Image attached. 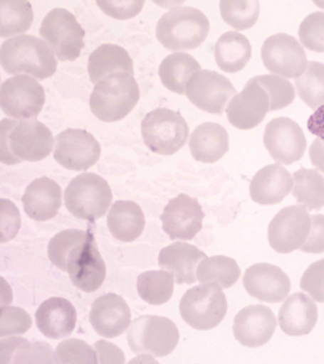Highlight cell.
Wrapping results in <instances>:
<instances>
[{"mask_svg": "<svg viewBox=\"0 0 324 364\" xmlns=\"http://www.w3.org/2000/svg\"><path fill=\"white\" fill-rule=\"evenodd\" d=\"M53 133L36 119H9L0 124V161L4 164L43 160L53 151Z\"/></svg>", "mask_w": 324, "mask_h": 364, "instance_id": "6da1fadb", "label": "cell"}, {"mask_svg": "<svg viewBox=\"0 0 324 364\" xmlns=\"http://www.w3.org/2000/svg\"><path fill=\"white\" fill-rule=\"evenodd\" d=\"M0 63L9 75L26 73L37 80L53 77L58 66L55 53L46 41L31 35L5 41L0 48Z\"/></svg>", "mask_w": 324, "mask_h": 364, "instance_id": "7a4b0ae2", "label": "cell"}, {"mask_svg": "<svg viewBox=\"0 0 324 364\" xmlns=\"http://www.w3.org/2000/svg\"><path fill=\"white\" fill-rule=\"evenodd\" d=\"M210 31V22L194 7H176L161 16L157 25V38L170 51L201 47Z\"/></svg>", "mask_w": 324, "mask_h": 364, "instance_id": "3957f363", "label": "cell"}, {"mask_svg": "<svg viewBox=\"0 0 324 364\" xmlns=\"http://www.w3.org/2000/svg\"><path fill=\"white\" fill-rule=\"evenodd\" d=\"M139 87L133 75H108L90 94V112L102 122H117L127 117L139 101Z\"/></svg>", "mask_w": 324, "mask_h": 364, "instance_id": "277c9868", "label": "cell"}, {"mask_svg": "<svg viewBox=\"0 0 324 364\" xmlns=\"http://www.w3.org/2000/svg\"><path fill=\"white\" fill-rule=\"evenodd\" d=\"M65 206L78 219L95 223L108 212L113 192L105 178L92 173L72 179L65 190Z\"/></svg>", "mask_w": 324, "mask_h": 364, "instance_id": "5b68a950", "label": "cell"}, {"mask_svg": "<svg viewBox=\"0 0 324 364\" xmlns=\"http://www.w3.org/2000/svg\"><path fill=\"white\" fill-rule=\"evenodd\" d=\"M227 299L216 284L190 288L179 302L183 321L196 330L209 331L221 323L227 314Z\"/></svg>", "mask_w": 324, "mask_h": 364, "instance_id": "8992f818", "label": "cell"}, {"mask_svg": "<svg viewBox=\"0 0 324 364\" xmlns=\"http://www.w3.org/2000/svg\"><path fill=\"white\" fill-rule=\"evenodd\" d=\"M142 134L150 151L159 155H173L188 140L189 125L179 112L155 109L142 119Z\"/></svg>", "mask_w": 324, "mask_h": 364, "instance_id": "52a82bcc", "label": "cell"}, {"mask_svg": "<svg viewBox=\"0 0 324 364\" xmlns=\"http://www.w3.org/2000/svg\"><path fill=\"white\" fill-rule=\"evenodd\" d=\"M127 338L133 353L164 358L176 348L179 333L169 318L147 315L136 318L131 323Z\"/></svg>", "mask_w": 324, "mask_h": 364, "instance_id": "ba28073f", "label": "cell"}, {"mask_svg": "<svg viewBox=\"0 0 324 364\" xmlns=\"http://www.w3.org/2000/svg\"><path fill=\"white\" fill-rule=\"evenodd\" d=\"M40 35L62 62H73L85 47V31L75 16L65 9L50 11L42 21Z\"/></svg>", "mask_w": 324, "mask_h": 364, "instance_id": "9c48e42d", "label": "cell"}, {"mask_svg": "<svg viewBox=\"0 0 324 364\" xmlns=\"http://www.w3.org/2000/svg\"><path fill=\"white\" fill-rule=\"evenodd\" d=\"M46 93L40 82L29 75H19L0 87V107L4 114L18 121L34 119L43 109Z\"/></svg>", "mask_w": 324, "mask_h": 364, "instance_id": "30bf717a", "label": "cell"}, {"mask_svg": "<svg viewBox=\"0 0 324 364\" xmlns=\"http://www.w3.org/2000/svg\"><path fill=\"white\" fill-rule=\"evenodd\" d=\"M262 60L268 72L286 79H298L308 68L303 46L291 35H272L262 46Z\"/></svg>", "mask_w": 324, "mask_h": 364, "instance_id": "8fae6325", "label": "cell"}, {"mask_svg": "<svg viewBox=\"0 0 324 364\" xmlns=\"http://www.w3.org/2000/svg\"><path fill=\"white\" fill-rule=\"evenodd\" d=\"M312 219L303 206L285 207L276 214L268 225V243L278 253L300 250L308 237Z\"/></svg>", "mask_w": 324, "mask_h": 364, "instance_id": "7c38bea8", "label": "cell"}, {"mask_svg": "<svg viewBox=\"0 0 324 364\" xmlns=\"http://www.w3.org/2000/svg\"><path fill=\"white\" fill-rule=\"evenodd\" d=\"M66 272L72 284L85 293H93L105 282L107 269L96 245L94 235L88 230L86 241L78 245L68 256Z\"/></svg>", "mask_w": 324, "mask_h": 364, "instance_id": "4fadbf2b", "label": "cell"}, {"mask_svg": "<svg viewBox=\"0 0 324 364\" xmlns=\"http://www.w3.org/2000/svg\"><path fill=\"white\" fill-rule=\"evenodd\" d=\"M100 155L99 141L87 131L68 129L56 136L53 159L66 169L85 171L99 161Z\"/></svg>", "mask_w": 324, "mask_h": 364, "instance_id": "5bb4252c", "label": "cell"}, {"mask_svg": "<svg viewBox=\"0 0 324 364\" xmlns=\"http://www.w3.org/2000/svg\"><path fill=\"white\" fill-rule=\"evenodd\" d=\"M263 141L271 158L283 164H292L301 160L307 147L303 129L299 124L286 117L268 122Z\"/></svg>", "mask_w": 324, "mask_h": 364, "instance_id": "9a60e30c", "label": "cell"}, {"mask_svg": "<svg viewBox=\"0 0 324 364\" xmlns=\"http://www.w3.org/2000/svg\"><path fill=\"white\" fill-rule=\"evenodd\" d=\"M185 94L190 102L203 112L221 114L236 90L225 75L203 70L190 79Z\"/></svg>", "mask_w": 324, "mask_h": 364, "instance_id": "2e32d148", "label": "cell"}, {"mask_svg": "<svg viewBox=\"0 0 324 364\" xmlns=\"http://www.w3.org/2000/svg\"><path fill=\"white\" fill-rule=\"evenodd\" d=\"M204 216L197 199L181 193L164 207L162 229L173 241H192L203 228Z\"/></svg>", "mask_w": 324, "mask_h": 364, "instance_id": "e0dca14e", "label": "cell"}, {"mask_svg": "<svg viewBox=\"0 0 324 364\" xmlns=\"http://www.w3.org/2000/svg\"><path fill=\"white\" fill-rule=\"evenodd\" d=\"M270 112V100L261 85L251 77L244 90L231 100L226 114L229 123L239 130L258 127Z\"/></svg>", "mask_w": 324, "mask_h": 364, "instance_id": "ac0fdd59", "label": "cell"}, {"mask_svg": "<svg viewBox=\"0 0 324 364\" xmlns=\"http://www.w3.org/2000/svg\"><path fill=\"white\" fill-rule=\"evenodd\" d=\"M244 286L250 296L262 302H283L291 291V280L278 266L261 262L244 272Z\"/></svg>", "mask_w": 324, "mask_h": 364, "instance_id": "d6986e66", "label": "cell"}, {"mask_svg": "<svg viewBox=\"0 0 324 364\" xmlns=\"http://www.w3.org/2000/svg\"><path fill=\"white\" fill-rule=\"evenodd\" d=\"M276 327L277 319L271 309L256 304L246 306L235 316L233 331L241 345L255 348L271 340Z\"/></svg>", "mask_w": 324, "mask_h": 364, "instance_id": "ffe728a7", "label": "cell"}, {"mask_svg": "<svg viewBox=\"0 0 324 364\" xmlns=\"http://www.w3.org/2000/svg\"><path fill=\"white\" fill-rule=\"evenodd\" d=\"M90 321L96 333L108 339L122 336L132 323L125 299L111 293L93 303Z\"/></svg>", "mask_w": 324, "mask_h": 364, "instance_id": "44dd1931", "label": "cell"}, {"mask_svg": "<svg viewBox=\"0 0 324 364\" xmlns=\"http://www.w3.org/2000/svg\"><path fill=\"white\" fill-rule=\"evenodd\" d=\"M37 328L46 338L63 339L71 336L77 325V310L68 299L51 297L37 309Z\"/></svg>", "mask_w": 324, "mask_h": 364, "instance_id": "7402d4cb", "label": "cell"}, {"mask_svg": "<svg viewBox=\"0 0 324 364\" xmlns=\"http://www.w3.org/2000/svg\"><path fill=\"white\" fill-rule=\"evenodd\" d=\"M293 184L291 173L283 166L268 164L251 179L250 197L259 205L279 204L290 195Z\"/></svg>", "mask_w": 324, "mask_h": 364, "instance_id": "603a6c76", "label": "cell"}, {"mask_svg": "<svg viewBox=\"0 0 324 364\" xmlns=\"http://www.w3.org/2000/svg\"><path fill=\"white\" fill-rule=\"evenodd\" d=\"M22 204L31 219L48 221L57 215L62 206V188L48 177L35 179L26 188Z\"/></svg>", "mask_w": 324, "mask_h": 364, "instance_id": "cb8c5ba5", "label": "cell"}, {"mask_svg": "<svg viewBox=\"0 0 324 364\" xmlns=\"http://www.w3.org/2000/svg\"><path fill=\"white\" fill-rule=\"evenodd\" d=\"M316 303L303 293H296L283 303L278 321L281 331L287 336H307L318 323Z\"/></svg>", "mask_w": 324, "mask_h": 364, "instance_id": "d4e9b609", "label": "cell"}, {"mask_svg": "<svg viewBox=\"0 0 324 364\" xmlns=\"http://www.w3.org/2000/svg\"><path fill=\"white\" fill-rule=\"evenodd\" d=\"M207 258L205 253L192 244L176 242L159 253V266L174 275L177 284H192L197 280L196 269Z\"/></svg>", "mask_w": 324, "mask_h": 364, "instance_id": "484cf974", "label": "cell"}, {"mask_svg": "<svg viewBox=\"0 0 324 364\" xmlns=\"http://www.w3.org/2000/svg\"><path fill=\"white\" fill-rule=\"evenodd\" d=\"M189 147L192 158L203 164H214L229 149V133L220 124H201L190 136Z\"/></svg>", "mask_w": 324, "mask_h": 364, "instance_id": "4316f807", "label": "cell"}, {"mask_svg": "<svg viewBox=\"0 0 324 364\" xmlns=\"http://www.w3.org/2000/svg\"><path fill=\"white\" fill-rule=\"evenodd\" d=\"M88 75L93 84H99L108 75L127 73L133 75V60L127 50L116 44H102L88 58Z\"/></svg>", "mask_w": 324, "mask_h": 364, "instance_id": "83f0119b", "label": "cell"}, {"mask_svg": "<svg viewBox=\"0 0 324 364\" xmlns=\"http://www.w3.org/2000/svg\"><path fill=\"white\" fill-rule=\"evenodd\" d=\"M109 232L120 242H133L145 228V215L136 203L118 200L111 206L107 218Z\"/></svg>", "mask_w": 324, "mask_h": 364, "instance_id": "f1b7e54d", "label": "cell"}, {"mask_svg": "<svg viewBox=\"0 0 324 364\" xmlns=\"http://www.w3.org/2000/svg\"><path fill=\"white\" fill-rule=\"evenodd\" d=\"M251 44L244 35L238 31H227L216 41L214 57L220 70L236 73L244 70L251 58Z\"/></svg>", "mask_w": 324, "mask_h": 364, "instance_id": "f546056e", "label": "cell"}, {"mask_svg": "<svg viewBox=\"0 0 324 364\" xmlns=\"http://www.w3.org/2000/svg\"><path fill=\"white\" fill-rule=\"evenodd\" d=\"M201 71V64L194 57L188 53H176L162 60L159 75L167 90L184 95L190 79Z\"/></svg>", "mask_w": 324, "mask_h": 364, "instance_id": "4dcf8cb0", "label": "cell"}, {"mask_svg": "<svg viewBox=\"0 0 324 364\" xmlns=\"http://www.w3.org/2000/svg\"><path fill=\"white\" fill-rule=\"evenodd\" d=\"M1 363H55V353L49 343H29L23 338L1 340Z\"/></svg>", "mask_w": 324, "mask_h": 364, "instance_id": "1f68e13d", "label": "cell"}, {"mask_svg": "<svg viewBox=\"0 0 324 364\" xmlns=\"http://www.w3.org/2000/svg\"><path fill=\"white\" fill-rule=\"evenodd\" d=\"M197 280L202 284H216L221 289L231 288L241 275L238 262L226 256L204 258L197 267Z\"/></svg>", "mask_w": 324, "mask_h": 364, "instance_id": "d6a6232c", "label": "cell"}, {"mask_svg": "<svg viewBox=\"0 0 324 364\" xmlns=\"http://www.w3.org/2000/svg\"><path fill=\"white\" fill-rule=\"evenodd\" d=\"M292 195L296 203L309 210H320L324 207V177L318 170L300 168L293 175Z\"/></svg>", "mask_w": 324, "mask_h": 364, "instance_id": "836d02e7", "label": "cell"}, {"mask_svg": "<svg viewBox=\"0 0 324 364\" xmlns=\"http://www.w3.org/2000/svg\"><path fill=\"white\" fill-rule=\"evenodd\" d=\"M174 280V275L164 269L144 272L137 279L139 296L152 306L164 304L173 296Z\"/></svg>", "mask_w": 324, "mask_h": 364, "instance_id": "e575fe53", "label": "cell"}, {"mask_svg": "<svg viewBox=\"0 0 324 364\" xmlns=\"http://www.w3.org/2000/svg\"><path fill=\"white\" fill-rule=\"evenodd\" d=\"M34 20L31 4L26 0L0 1V36L9 38L31 28Z\"/></svg>", "mask_w": 324, "mask_h": 364, "instance_id": "d590c367", "label": "cell"}, {"mask_svg": "<svg viewBox=\"0 0 324 364\" xmlns=\"http://www.w3.org/2000/svg\"><path fill=\"white\" fill-rule=\"evenodd\" d=\"M296 86L300 99L309 108H320L324 105V64L309 62L305 73L296 79Z\"/></svg>", "mask_w": 324, "mask_h": 364, "instance_id": "8d00e7d4", "label": "cell"}, {"mask_svg": "<svg viewBox=\"0 0 324 364\" xmlns=\"http://www.w3.org/2000/svg\"><path fill=\"white\" fill-rule=\"evenodd\" d=\"M258 1L241 0V1H220L222 20L236 31H246L253 27L259 16Z\"/></svg>", "mask_w": 324, "mask_h": 364, "instance_id": "74e56055", "label": "cell"}, {"mask_svg": "<svg viewBox=\"0 0 324 364\" xmlns=\"http://www.w3.org/2000/svg\"><path fill=\"white\" fill-rule=\"evenodd\" d=\"M88 232L68 229L55 235L48 245V256L56 267L66 272L70 253L83 242L86 241Z\"/></svg>", "mask_w": 324, "mask_h": 364, "instance_id": "f35d334b", "label": "cell"}, {"mask_svg": "<svg viewBox=\"0 0 324 364\" xmlns=\"http://www.w3.org/2000/svg\"><path fill=\"white\" fill-rule=\"evenodd\" d=\"M254 77L268 94L270 112L286 108L296 99L293 85L285 77L276 75H257Z\"/></svg>", "mask_w": 324, "mask_h": 364, "instance_id": "ab89813d", "label": "cell"}, {"mask_svg": "<svg viewBox=\"0 0 324 364\" xmlns=\"http://www.w3.org/2000/svg\"><path fill=\"white\" fill-rule=\"evenodd\" d=\"M55 363L61 364H96L99 358L95 349L83 340H64L55 350Z\"/></svg>", "mask_w": 324, "mask_h": 364, "instance_id": "60d3db41", "label": "cell"}, {"mask_svg": "<svg viewBox=\"0 0 324 364\" xmlns=\"http://www.w3.org/2000/svg\"><path fill=\"white\" fill-rule=\"evenodd\" d=\"M299 40L303 47L324 53V13L315 12L305 16L299 28Z\"/></svg>", "mask_w": 324, "mask_h": 364, "instance_id": "b9f144b4", "label": "cell"}, {"mask_svg": "<svg viewBox=\"0 0 324 364\" xmlns=\"http://www.w3.org/2000/svg\"><path fill=\"white\" fill-rule=\"evenodd\" d=\"M31 317L23 309L1 306L0 309V336L23 334L31 327Z\"/></svg>", "mask_w": 324, "mask_h": 364, "instance_id": "7bdbcfd3", "label": "cell"}, {"mask_svg": "<svg viewBox=\"0 0 324 364\" xmlns=\"http://www.w3.org/2000/svg\"><path fill=\"white\" fill-rule=\"evenodd\" d=\"M324 259L313 262L305 269L300 281V287L309 294L316 302L324 303Z\"/></svg>", "mask_w": 324, "mask_h": 364, "instance_id": "ee69618b", "label": "cell"}, {"mask_svg": "<svg viewBox=\"0 0 324 364\" xmlns=\"http://www.w3.org/2000/svg\"><path fill=\"white\" fill-rule=\"evenodd\" d=\"M0 206H1V243L11 241L16 237L20 229V213L16 205L6 200L1 199L0 200Z\"/></svg>", "mask_w": 324, "mask_h": 364, "instance_id": "f6af8a7d", "label": "cell"}, {"mask_svg": "<svg viewBox=\"0 0 324 364\" xmlns=\"http://www.w3.org/2000/svg\"><path fill=\"white\" fill-rule=\"evenodd\" d=\"M102 12L114 19L127 20L135 18L144 7V1H98Z\"/></svg>", "mask_w": 324, "mask_h": 364, "instance_id": "bcb514c9", "label": "cell"}, {"mask_svg": "<svg viewBox=\"0 0 324 364\" xmlns=\"http://www.w3.org/2000/svg\"><path fill=\"white\" fill-rule=\"evenodd\" d=\"M312 227L308 237L305 244L300 247V250L305 253L324 252V215L315 214L310 215Z\"/></svg>", "mask_w": 324, "mask_h": 364, "instance_id": "7dc6e473", "label": "cell"}, {"mask_svg": "<svg viewBox=\"0 0 324 364\" xmlns=\"http://www.w3.org/2000/svg\"><path fill=\"white\" fill-rule=\"evenodd\" d=\"M99 363H125L124 353L118 347L107 341H98L94 345Z\"/></svg>", "mask_w": 324, "mask_h": 364, "instance_id": "c3c4849f", "label": "cell"}, {"mask_svg": "<svg viewBox=\"0 0 324 364\" xmlns=\"http://www.w3.org/2000/svg\"><path fill=\"white\" fill-rule=\"evenodd\" d=\"M307 127L309 132L324 142V105L316 109L314 114L308 118Z\"/></svg>", "mask_w": 324, "mask_h": 364, "instance_id": "681fc988", "label": "cell"}, {"mask_svg": "<svg viewBox=\"0 0 324 364\" xmlns=\"http://www.w3.org/2000/svg\"><path fill=\"white\" fill-rule=\"evenodd\" d=\"M309 158L312 161L313 166L324 173V142L321 139L316 138L313 141L309 149Z\"/></svg>", "mask_w": 324, "mask_h": 364, "instance_id": "f907efd6", "label": "cell"}, {"mask_svg": "<svg viewBox=\"0 0 324 364\" xmlns=\"http://www.w3.org/2000/svg\"><path fill=\"white\" fill-rule=\"evenodd\" d=\"M323 291H324V282H323Z\"/></svg>", "mask_w": 324, "mask_h": 364, "instance_id": "816d5d0a", "label": "cell"}]
</instances>
